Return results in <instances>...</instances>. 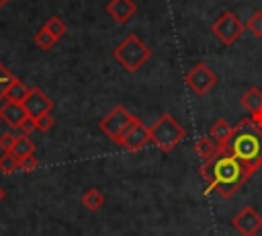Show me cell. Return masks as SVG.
Listing matches in <instances>:
<instances>
[{
  "mask_svg": "<svg viewBox=\"0 0 262 236\" xmlns=\"http://www.w3.org/2000/svg\"><path fill=\"white\" fill-rule=\"evenodd\" d=\"M199 172L205 179V183L209 185L207 193L217 191L221 197H231L250 179L246 168L231 154L223 152L221 148L213 158L201 162Z\"/></svg>",
  "mask_w": 262,
  "mask_h": 236,
  "instance_id": "6da1fadb",
  "label": "cell"
},
{
  "mask_svg": "<svg viewBox=\"0 0 262 236\" xmlns=\"http://www.w3.org/2000/svg\"><path fill=\"white\" fill-rule=\"evenodd\" d=\"M223 152L231 154L252 176L262 166V127H258L250 117L242 119L233 129L229 140L219 146Z\"/></svg>",
  "mask_w": 262,
  "mask_h": 236,
  "instance_id": "7a4b0ae2",
  "label": "cell"
},
{
  "mask_svg": "<svg viewBox=\"0 0 262 236\" xmlns=\"http://www.w3.org/2000/svg\"><path fill=\"white\" fill-rule=\"evenodd\" d=\"M184 137H186V129H184L170 113L160 115V117L149 125V140H151V142L158 146V150L164 152V154L172 152Z\"/></svg>",
  "mask_w": 262,
  "mask_h": 236,
  "instance_id": "3957f363",
  "label": "cell"
},
{
  "mask_svg": "<svg viewBox=\"0 0 262 236\" xmlns=\"http://www.w3.org/2000/svg\"><path fill=\"white\" fill-rule=\"evenodd\" d=\"M113 57L127 70V72H137L149 57H151V47H147L141 37H137L135 33L127 35L115 49H113Z\"/></svg>",
  "mask_w": 262,
  "mask_h": 236,
  "instance_id": "277c9868",
  "label": "cell"
},
{
  "mask_svg": "<svg viewBox=\"0 0 262 236\" xmlns=\"http://www.w3.org/2000/svg\"><path fill=\"white\" fill-rule=\"evenodd\" d=\"M135 115H131L123 105H117L113 107L100 121H98V129L108 137L113 140L115 144H119V140L123 137V133L127 131V127L133 123Z\"/></svg>",
  "mask_w": 262,
  "mask_h": 236,
  "instance_id": "5b68a950",
  "label": "cell"
},
{
  "mask_svg": "<svg viewBox=\"0 0 262 236\" xmlns=\"http://www.w3.org/2000/svg\"><path fill=\"white\" fill-rule=\"evenodd\" d=\"M244 29H246L244 23H242V21L237 18V14L231 12V10L221 12V14L213 21V25H211V33L219 39V43H223V45H227V47L239 41Z\"/></svg>",
  "mask_w": 262,
  "mask_h": 236,
  "instance_id": "8992f818",
  "label": "cell"
},
{
  "mask_svg": "<svg viewBox=\"0 0 262 236\" xmlns=\"http://www.w3.org/2000/svg\"><path fill=\"white\" fill-rule=\"evenodd\" d=\"M217 74L205 64L199 62L194 64L186 74H184V84L190 88V92H194L196 96H205L207 92H211L217 86Z\"/></svg>",
  "mask_w": 262,
  "mask_h": 236,
  "instance_id": "52a82bcc",
  "label": "cell"
},
{
  "mask_svg": "<svg viewBox=\"0 0 262 236\" xmlns=\"http://www.w3.org/2000/svg\"><path fill=\"white\" fill-rule=\"evenodd\" d=\"M147 142H151V140H149V127H147L139 117H135L133 123H131V125L127 127V131L123 133V137L119 140L117 146L125 148L127 152H139L141 148L147 146Z\"/></svg>",
  "mask_w": 262,
  "mask_h": 236,
  "instance_id": "ba28073f",
  "label": "cell"
},
{
  "mask_svg": "<svg viewBox=\"0 0 262 236\" xmlns=\"http://www.w3.org/2000/svg\"><path fill=\"white\" fill-rule=\"evenodd\" d=\"M231 226L242 236H258V232L262 230V215L252 205H246L231 218Z\"/></svg>",
  "mask_w": 262,
  "mask_h": 236,
  "instance_id": "9c48e42d",
  "label": "cell"
},
{
  "mask_svg": "<svg viewBox=\"0 0 262 236\" xmlns=\"http://www.w3.org/2000/svg\"><path fill=\"white\" fill-rule=\"evenodd\" d=\"M23 107H25V111H27V115H29L31 119H37V117H41V115H45V113H51L53 101H51L41 88L33 86V88L29 90V94L25 96Z\"/></svg>",
  "mask_w": 262,
  "mask_h": 236,
  "instance_id": "30bf717a",
  "label": "cell"
},
{
  "mask_svg": "<svg viewBox=\"0 0 262 236\" xmlns=\"http://www.w3.org/2000/svg\"><path fill=\"white\" fill-rule=\"evenodd\" d=\"M0 119L2 123H6L12 129H20V125L29 119L23 103H12V101H4L0 105Z\"/></svg>",
  "mask_w": 262,
  "mask_h": 236,
  "instance_id": "8fae6325",
  "label": "cell"
},
{
  "mask_svg": "<svg viewBox=\"0 0 262 236\" xmlns=\"http://www.w3.org/2000/svg\"><path fill=\"white\" fill-rule=\"evenodd\" d=\"M242 107L250 113V119L262 127V90L258 86H250L242 94Z\"/></svg>",
  "mask_w": 262,
  "mask_h": 236,
  "instance_id": "7c38bea8",
  "label": "cell"
},
{
  "mask_svg": "<svg viewBox=\"0 0 262 236\" xmlns=\"http://www.w3.org/2000/svg\"><path fill=\"white\" fill-rule=\"evenodd\" d=\"M135 12H137V4L133 0H111L106 4V14L119 25L129 23Z\"/></svg>",
  "mask_w": 262,
  "mask_h": 236,
  "instance_id": "4fadbf2b",
  "label": "cell"
},
{
  "mask_svg": "<svg viewBox=\"0 0 262 236\" xmlns=\"http://www.w3.org/2000/svg\"><path fill=\"white\" fill-rule=\"evenodd\" d=\"M231 125L225 121V119H217L211 127H209V137L217 144V146H223L227 140H229V135H231Z\"/></svg>",
  "mask_w": 262,
  "mask_h": 236,
  "instance_id": "5bb4252c",
  "label": "cell"
},
{
  "mask_svg": "<svg viewBox=\"0 0 262 236\" xmlns=\"http://www.w3.org/2000/svg\"><path fill=\"white\" fill-rule=\"evenodd\" d=\"M29 90H31V86H27L23 80H18V78H14L10 84H8V88H6V92H4V101H12V103H23L25 101V96L29 94Z\"/></svg>",
  "mask_w": 262,
  "mask_h": 236,
  "instance_id": "9a60e30c",
  "label": "cell"
},
{
  "mask_svg": "<svg viewBox=\"0 0 262 236\" xmlns=\"http://www.w3.org/2000/svg\"><path fill=\"white\" fill-rule=\"evenodd\" d=\"M10 152H12L18 160H25L27 156H33V154H35V144H33V140H31L29 135L20 133V135H16V142H14V146H12Z\"/></svg>",
  "mask_w": 262,
  "mask_h": 236,
  "instance_id": "2e32d148",
  "label": "cell"
},
{
  "mask_svg": "<svg viewBox=\"0 0 262 236\" xmlns=\"http://www.w3.org/2000/svg\"><path fill=\"white\" fill-rule=\"evenodd\" d=\"M194 152H196V156L201 158V162H205V160L213 158V156L219 152V146H217L209 135H205V137L196 140V144H194Z\"/></svg>",
  "mask_w": 262,
  "mask_h": 236,
  "instance_id": "e0dca14e",
  "label": "cell"
},
{
  "mask_svg": "<svg viewBox=\"0 0 262 236\" xmlns=\"http://www.w3.org/2000/svg\"><path fill=\"white\" fill-rule=\"evenodd\" d=\"M82 205L86 209H90V211H96V209H100L104 205V195L98 189H94V187L92 189H86L84 195H82Z\"/></svg>",
  "mask_w": 262,
  "mask_h": 236,
  "instance_id": "ac0fdd59",
  "label": "cell"
},
{
  "mask_svg": "<svg viewBox=\"0 0 262 236\" xmlns=\"http://www.w3.org/2000/svg\"><path fill=\"white\" fill-rule=\"evenodd\" d=\"M43 27H45V29H47V31H49L57 41H59V39L66 35V31H68L66 21H63V18H59V16H51V18H47Z\"/></svg>",
  "mask_w": 262,
  "mask_h": 236,
  "instance_id": "d6986e66",
  "label": "cell"
},
{
  "mask_svg": "<svg viewBox=\"0 0 262 236\" xmlns=\"http://www.w3.org/2000/svg\"><path fill=\"white\" fill-rule=\"evenodd\" d=\"M33 41H35V45H37V47H41V49H51V47L57 43V39H55V37H53L45 27H41V29L35 33Z\"/></svg>",
  "mask_w": 262,
  "mask_h": 236,
  "instance_id": "ffe728a7",
  "label": "cell"
},
{
  "mask_svg": "<svg viewBox=\"0 0 262 236\" xmlns=\"http://www.w3.org/2000/svg\"><path fill=\"white\" fill-rule=\"evenodd\" d=\"M14 170H18V158L12 152H2V156H0V172L2 174H10Z\"/></svg>",
  "mask_w": 262,
  "mask_h": 236,
  "instance_id": "44dd1931",
  "label": "cell"
},
{
  "mask_svg": "<svg viewBox=\"0 0 262 236\" xmlns=\"http://www.w3.org/2000/svg\"><path fill=\"white\" fill-rule=\"evenodd\" d=\"M254 37H262V10H254L244 25Z\"/></svg>",
  "mask_w": 262,
  "mask_h": 236,
  "instance_id": "7402d4cb",
  "label": "cell"
},
{
  "mask_svg": "<svg viewBox=\"0 0 262 236\" xmlns=\"http://www.w3.org/2000/svg\"><path fill=\"white\" fill-rule=\"evenodd\" d=\"M14 78H16V76H14V74H12V72H10L2 62H0V101L4 99V92H6L8 84H10Z\"/></svg>",
  "mask_w": 262,
  "mask_h": 236,
  "instance_id": "603a6c76",
  "label": "cell"
},
{
  "mask_svg": "<svg viewBox=\"0 0 262 236\" xmlns=\"http://www.w3.org/2000/svg\"><path fill=\"white\" fill-rule=\"evenodd\" d=\"M35 121V129L37 131H49L51 127H53V117H51V113H45V115H41V117H37V119H33Z\"/></svg>",
  "mask_w": 262,
  "mask_h": 236,
  "instance_id": "cb8c5ba5",
  "label": "cell"
},
{
  "mask_svg": "<svg viewBox=\"0 0 262 236\" xmlns=\"http://www.w3.org/2000/svg\"><path fill=\"white\" fill-rule=\"evenodd\" d=\"M14 142H16V133L4 131V133L0 135V150H2V152H10L12 146H14Z\"/></svg>",
  "mask_w": 262,
  "mask_h": 236,
  "instance_id": "d4e9b609",
  "label": "cell"
},
{
  "mask_svg": "<svg viewBox=\"0 0 262 236\" xmlns=\"http://www.w3.org/2000/svg\"><path fill=\"white\" fill-rule=\"evenodd\" d=\"M37 166H39V160L35 158V154L33 156H27L25 160H18V170H23V172H31Z\"/></svg>",
  "mask_w": 262,
  "mask_h": 236,
  "instance_id": "484cf974",
  "label": "cell"
},
{
  "mask_svg": "<svg viewBox=\"0 0 262 236\" xmlns=\"http://www.w3.org/2000/svg\"><path fill=\"white\" fill-rule=\"evenodd\" d=\"M20 131H23L25 135H29L31 131H35V121H33L31 117H29V119H27V121H25V123L20 125Z\"/></svg>",
  "mask_w": 262,
  "mask_h": 236,
  "instance_id": "4316f807",
  "label": "cell"
},
{
  "mask_svg": "<svg viewBox=\"0 0 262 236\" xmlns=\"http://www.w3.org/2000/svg\"><path fill=\"white\" fill-rule=\"evenodd\" d=\"M8 2H10V0H0V8H4V6L8 4Z\"/></svg>",
  "mask_w": 262,
  "mask_h": 236,
  "instance_id": "83f0119b",
  "label": "cell"
},
{
  "mask_svg": "<svg viewBox=\"0 0 262 236\" xmlns=\"http://www.w3.org/2000/svg\"><path fill=\"white\" fill-rule=\"evenodd\" d=\"M2 199H4V189L0 187V201H2Z\"/></svg>",
  "mask_w": 262,
  "mask_h": 236,
  "instance_id": "f1b7e54d",
  "label": "cell"
},
{
  "mask_svg": "<svg viewBox=\"0 0 262 236\" xmlns=\"http://www.w3.org/2000/svg\"><path fill=\"white\" fill-rule=\"evenodd\" d=\"M0 123H2V119H0Z\"/></svg>",
  "mask_w": 262,
  "mask_h": 236,
  "instance_id": "f546056e",
  "label": "cell"
}]
</instances>
